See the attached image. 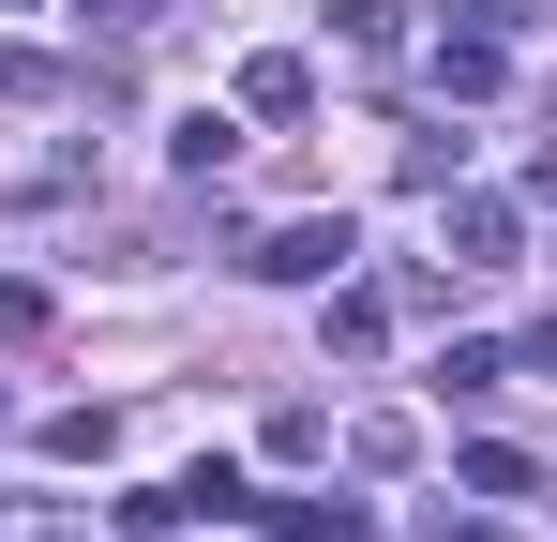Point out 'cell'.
<instances>
[{
	"label": "cell",
	"instance_id": "6da1fadb",
	"mask_svg": "<svg viewBox=\"0 0 557 542\" xmlns=\"http://www.w3.org/2000/svg\"><path fill=\"white\" fill-rule=\"evenodd\" d=\"M347 257H362V226H347V211H301V226H272L242 271H257V286H332Z\"/></svg>",
	"mask_w": 557,
	"mask_h": 542
},
{
	"label": "cell",
	"instance_id": "8fae6325",
	"mask_svg": "<svg viewBox=\"0 0 557 542\" xmlns=\"http://www.w3.org/2000/svg\"><path fill=\"white\" fill-rule=\"evenodd\" d=\"M497 377H512V347H453V361H437V392H453V407H482Z\"/></svg>",
	"mask_w": 557,
	"mask_h": 542
},
{
	"label": "cell",
	"instance_id": "9c48e42d",
	"mask_svg": "<svg viewBox=\"0 0 557 542\" xmlns=\"http://www.w3.org/2000/svg\"><path fill=\"white\" fill-rule=\"evenodd\" d=\"M46 452H61V467H106V452H121V422H106V407H61V422H46Z\"/></svg>",
	"mask_w": 557,
	"mask_h": 542
},
{
	"label": "cell",
	"instance_id": "5bb4252c",
	"mask_svg": "<svg viewBox=\"0 0 557 542\" xmlns=\"http://www.w3.org/2000/svg\"><path fill=\"white\" fill-rule=\"evenodd\" d=\"M512 377H557V317H543V332H528V347H512Z\"/></svg>",
	"mask_w": 557,
	"mask_h": 542
},
{
	"label": "cell",
	"instance_id": "ba28073f",
	"mask_svg": "<svg viewBox=\"0 0 557 542\" xmlns=\"http://www.w3.org/2000/svg\"><path fill=\"white\" fill-rule=\"evenodd\" d=\"M376 332H392V301H362V286H347V271H332V361H362Z\"/></svg>",
	"mask_w": 557,
	"mask_h": 542
},
{
	"label": "cell",
	"instance_id": "277c9868",
	"mask_svg": "<svg viewBox=\"0 0 557 542\" xmlns=\"http://www.w3.org/2000/svg\"><path fill=\"white\" fill-rule=\"evenodd\" d=\"M453 271H512V196H453Z\"/></svg>",
	"mask_w": 557,
	"mask_h": 542
},
{
	"label": "cell",
	"instance_id": "3957f363",
	"mask_svg": "<svg viewBox=\"0 0 557 542\" xmlns=\"http://www.w3.org/2000/svg\"><path fill=\"white\" fill-rule=\"evenodd\" d=\"M242 513H257L272 542H376L362 513H347V497H242Z\"/></svg>",
	"mask_w": 557,
	"mask_h": 542
},
{
	"label": "cell",
	"instance_id": "8992f818",
	"mask_svg": "<svg viewBox=\"0 0 557 542\" xmlns=\"http://www.w3.org/2000/svg\"><path fill=\"white\" fill-rule=\"evenodd\" d=\"M166 513H196V528H211V513H242V467H226V452H196L182 482H166Z\"/></svg>",
	"mask_w": 557,
	"mask_h": 542
},
{
	"label": "cell",
	"instance_id": "30bf717a",
	"mask_svg": "<svg viewBox=\"0 0 557 542\" xmlns=\"http://www.w3.org/2000/svg\"><path fill=\"white\" fill-rule=\"evenodd\" d=\"M46 317H61V301H46L30 271H0V347H46Z\"/></svg>",
	"mask_w": 557,
	"mask_h": 542
},
{
	"label": "cell",
	"instance_id": "9a60e30c",
	"mask_svg": "<svg viewBox=\"0 0 557 542\" xmlns=\"http://www.w3.org/2000/svg\"><path fill=\"white\" fill-rule=\"evenodd\" d=\"M422 542H497V528H482V513H467V528H422Z\"/></svg>",
	"mask_w": 557,
	"mask_h": 542
},
{
	"label": "cell",
	"instance_id": "7a4b0ae2",
	"mask_svg": "<svg viewBox=\"0 0 557 542\" xmlns=\"http://www.w3.org/2000/svg\"><path fill=\"white\" fill-rule=\"evenodd\" d=\"M453 15H467V0H453ZM497 76H512V46H497L482 15H467V30H437V90H453V106H482Z\"/></svg>",
	"mask_w": 557,
	"mask_h": 542
},
{
	"label": "cell",
	"instance_id": "4fadbf2b",
	"mask_svg": "<svg viewBox=\"0 0 557 542\" xmlns=\"http://www.w3.org/2000/svg\"><path fill=\"white\" fill-rule=\"evenodd\" d=\"M76 15H91V30H151L166 0H76Z\"/></svg>",
	"mask_w": 557,
	"mask_h": 542
},
{
	"label": "cell",
	"instance_id": "7c38bea8",
	"mask_svg": "<svg viewBox=\"0 0 557 542\" xmlns=\"http://www.w3.org/2000/svg\"><path fill=\"white\" fill-rule=\"evenodd\" d=\"M332 46H362V61H376V46H392V0H332Z\"/></svg>",
	"mask_w": 557,
	"mask_h": 542
},
{
	"label": "cell",
	"instance_id": "5b68a950",
	"mask_svg": "<svg viewBox=\"0 0 557 542\" xmlns=\"http://www.w3.org/2000/svg\"><path fill=\"white\" fill-rule=\"evenodd\" d=\"M242 106H257V121H301V106H317V61H301V46L242 61Z\"/></svg>",
	"mask_w": 557,
	"mask_h": 542
},
{
	"label": "cell",
	"instance_id": "52a82bcc",
	"mask_svg": "<svg viewBox=\"0 0 557 542\" xmlns=\"http://www.w3.org/2000/svg\"><path fill=\"white\" fill-rule=\"evenodd\" d=\"M182 167H196V181L242 167V121H226V106H196V121H182Z\"/></svg>",
	"mask_w": 557,
	"mask_h": 542
}]
</instances>
